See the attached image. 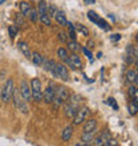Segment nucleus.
<instances>
[{"label":"nucleus","mask_w":138,"mask_h":146,"mask_svg":"<svg viewBox=\"0 0 138 146\" xmlns=\"http://www.w3.org/2000/svg\"><path fill=\"white\" fill-rule=\"evenodd\" d=\"M97 25H98L100 28H102V29H105V31H109V29H110V27L107 25V23L104 19H101V17H100V20L97 21Z\"/></svg>","instance_id":"nucleus-30"},{"label":"nucleus","mask_w":138,"mask_h":146,"mask_svg":"<svg viewBox=\"0 0 138 146\" xmlns=\"http://www.w3.org/2000/svg\"><path fill=\"white\" fill-rule=\"evenodd\" d=\"M65 62L69 64V66H70L72 69H80L81 66H82V61H81L80 56H77L76 53H73L70 57L66 58Z\"/></svg>","instance_id":"nucleus-7"},{"label":"nucleus","mask_w":138,"mask_h":146,"mask_svg":"<svg viewBox=\"0 0 138 146\" xmlns=\"http://www.w3.org/2000/svg\"><path fill=\"white\" fill-rule=\"evenodd\" d=\"M85 4H94L96 3V0H84Z\"/></svg>","instance_id":"nucleus-40"},{"label":"nucleus","mask_w":138,"mask_h":146,"mask_svg":"<svg viewBox=\"0 0 138 146\" xmlns=\"http://www.w3.org/2000/svg\"><path fill=\"white\" fill-rule=\"evenodd\" d=\"M94 134H96V129L92 131H86V133H82V137H81V141H82V143H85V145H90L93 141V138H94Z\"/></svg>","instance_id":"nucleus-12"},{"label":"nucleus","mask_w":138,"mask_h":146,"mask_svg":"<svg viewBox=\"0 0 138 146\" xmlns=\"http://www.w3.org/2000/svg\"><path fill=\"white\" fill-rule=\"evenodd\" d=\"M15 20H16V24H17V27H16V28L23 27L24 24H25V20H24V16L21 15V13H19V15H16Z\"/></svg>","instance_id":"nucleus-28"},{"label":"nucleus","mask_w":138,"mask_h":146,"mask_svg":"<svg viewBox=\"0 0 138 146\" xmlns=\"http://www.w3.org/2000/svg\"><path fill=\"white\" fill-rule=\"evenodd\" d=\"M88 46H89V48H93V46H94V42H93V41H88Z\"/></svg>","instance_id":"nucleus-41"},{"label":"nucleus","mask_w":138,"mask_h":146,"mask_svg":"<svg viewBox=\"0 0 138 146\" xmlns=\"http://www.w3.org/2000/svg\"><path fill=\"white\" fill-rule=\"evenodd\" d=\"M126 81L129 82V84H133L134 82V85H137V81H138V78H137V70H129V72L126 73Z\"/></svg>","instance_id":"nucleus-16"},{"label":"nucleus","mask_w":138,"mask_h":146,"mask_svg":"<svg viewBox=\"0 0 138 146\" xmlns=\"http://www.w3.org/2000/svg\"><path fill=\"white\" fill-rule=\"evenodd\" d=\"M96 126H97V121H96V119H94V118L88 119V121L85 122V125H84V133L94 130V129H96Z\"/></svg>","instance_id":"nucleus-15"},{"label":"nucleus","mask_w":138,"mask_h":146,"mask_svg":"<svg viewBox=\"0 0 138 146\" xmlns=\"http://www.w3.org/2000/svg\"><path fill=\"white\" fill-rule=\"evenodd\" d=\"M42 65H44V70H46V72H50L52 73V70H53L54 65H56V62L53 61V60H42Z\"/></svg>","instance_id":"nucleus-20"},{"label":"nucleus","mask_w":138,"mask_h":146,"mask_svg":"<svg viewBox=\"0 0 138 146\" xmlns=\"http://www.w3.org/2000/svg\"><path fill=\"white\" fill-rule=\"evenodd\" d=\"M89 117V109L86 108V106H84V108L81 109H77L76 114L73 115V123L74 125H80V123H82L85 121V119Z\"/></svg>","instance_id":"nucleus-5"},{"label":"nucleus","mask_w":138,"mask_h":146,"mask_svg":"<svg viewBox=\"0 0 138 146\" xmlns=\"http://www.w3.org/2000/svg\"><path fill=\"white\" fill-rule=\"evenodd\" d=\"M97 57L101 58V57H102V53H101V52H98V53H97Z\"/></svg>","instance_id":"nucleus-42"},{"label":"nucleus","mask_w":138,"mask_h":146,"mask_svg":"<svg viewBox=\"0 0 138 146\" xmlns=\"http://www.w3.org/2000/svg\"><path fill=\"white\" fill-rule=\"evenodd\" d=\"M68 48H69V50H72L73 53H76V52H78L80 50V44L76 41V40H72V41H69L68 42Z\"/></svg>","instance_id":"nucleus-23"},{"label":"nucleus","mask_w":138,"mask_h":146,"mask_svg":"<svg viewBox=\"0 0 138 146\" xmlns=\"http://www.w3.org/2000/svg\"><path fill=\"white\" fill-rule=\"evenodd\" d=\"M17 46H19V49L23 52V54L27 58H31V50H29V46L27 45V42H24V41H20L19 44H17Z\"/></svg>","instance_id":"nucleus-13"},{"label":"nucleus","mask_w":138,"mask_h":146,"mask_svg":"<svg viewBox=\"0 0 138 146\" xmlns=\"http://www.w3.org/2000/svg\"><path fill=\"white\" fill-rule=\"evenodd\" d=\"M13 89H15V86H13V80L12 78H8L7 82L3 85V88H1V100H3V102H9V101L12 100V93H13Z\"/></svg>","instance_id":"nucleus-1"},{"label":"nucleus","mask_w":138,"mask_h":146,"mask_svg":"<svg viewBox=\"0 0 138 146\" xmlns=\"http://www.w3.org/2000/svg\"><path fill=\"white\" fill-rule=\"evenodd\" d=\"M82 52H84V53L86 54V57H88L89 60H92V58H93V56H92V52H89V49H88V48H82Z\"/></svg>","instance_id":"nucleus-37"},{"label":"nucleus","mask_w":138,"mask_h":146,"mask_svg":"<svg viewBox=\"0 0 138 146\" xmlns=\"http://www.w3.org/2000/svg\"><path fill=\"white\" fill-rule=\"evenodd\" d=\"M129 96L130 98H133V101H137L138 102V92H137V86L135 85H131L129 88Z\"/></svg>","instance_id":"nucleus-24"},{"label":"nucleus","mask_w":138,"mask_h":146,"mask_svg":"<svg viewBox=\"0 0 138 146\" xmlns=\"http://www.w3.org/2000/svg\"><path fill=\"white\" fill-rule=\"evenodd\" d=\"M119 38H121V35H118V33H115V35H111L110 36V40H111V41H118Z\"/></svg>","instance_id":"nucleus-39"},{"label":"nucleus","mask_w":138,"mask_h":146,"mask_svg":"<svg viewBox=\"0 0 138 146\" xmlns=\"http://www.w3.org/2000/svg\"><path fill=\"white\" fill-rule=\"evenodd\" d=\"M40 20H41V23L44 24V25H48V27L50 25V17L46 15V13H45V15H41V16H40Z\"/></svg>","instance_id":"nucleus-32"},{"label":"nucleus","mask_w":138,"mask_h":146,"mask_svg":"<svg viewBox=\"0 0 138 146\" xmlns=\"http://www.w3.org/2000/svg\"><path fill=\"white\" fill-rule=\"evenodd\" d=\"M8 32H9V36H11L12 38L16 36V32H17V28H15V27H9L8 28Z\"/></svg>","instance_id":"nucleus-35"},{"label":"nucleus","mask_w":138,"mask_h":146,"mask_svg":"<svg viewBox=\"0 0 138 146\" xmlns=\"http://www.w3.org/2000/svg\"><path fill=\"white\" fill-rule=\"evenodd\" d=\"M56 12H57V8L54 7L53 4H52V5H49V7L46 8V15L49 16V17H54Z\"/></svg>","instance_id":"nucleus-29"},{"label":"nucleus","mask_w":138,"mask_h":146,"mask_svg":"<svg viewBox=\"0 0 138 146\" xmlns=\"http://www.w3.org/2000/svg\"><path fill=\"white\" fill-rule=\"evenodd\" d=\"M31 93H32V100L37 101V102L42 100L41 81L38 80V78H33L31 81Z\"/></svg>","instance_id":"nucleus-2"},{"label":"nucleus","mask_w":138,"mask_h":146,"mask_svg":"<svg viewBox=\"0 0 138 146\" xmlns=\"http://www.w3.org/2000/svg\"><path fill=\"white\" fill-rule=\"evenodd\" d=\"M57 56L61 58V60L65 61L66 58H68V50H66L65 48H58L57 49Z\"/></svg>","instance_id":"nucleus-26"},{"label":"nucleus","mask_w":138,"mask_h":146,"mask_svg":"<svg viewBox=\"0 0 138 146\" xmlns=\"http://www.w3.org/2000/svg\"><path fill=\"white\" fill-rule=\"evenodd\" d=\"M76 28H77V31L80 32L81 35H84V36H88L89 35V29L86 27H84L82 24H77Z\"/></svg>","instance_id":"nucleus-27"},{"label":"nucleus","mask_w":138,"mask_h":146,"mask_svg":"<svg viewBox=\"0 0 138 146\" xmlns=\"http://www.w3.org/2000/svg\"><path fill=\"white\" fill-rule=\"evenodd\" d=\"M110 138V135H109V133L107 131H105L104 134L98 135L97 138H93V145H96V146H100V145H105V142H106L107 139Z\"/></svg>","instance_id":"nucleus-11"},{"label":"nucleus","mask_w":138,"mask_h":146,"mask_svg":"<svg viewBox=\"0 0 138 146\" xmlns=\"http://www.w3.org/2000/svg\"><path fill=\"white\" fill-rule=\"evenodd\" d=\"M12 98H13V104L17 109L23 111V113H28V106H27V101L23 100V97L16 89H13V93H12Z\"/></svg>","instance_id":"nucleus-3"},{"label":"nucleus","mask_w":138,"mask_h":146,"mask_svg":"<svg viewBox=\"0 0 138 146\" xmlns=\"http://www.w3.org/2000/svg\"><path fill=\"white\" fill-rule=\"evenodd\" d=\"M72 134H73V127L72 126H66L64 130H62V141L68 142L69 139L72 138Z\"/></svg>","instance_id":"nucleus-18"},{"label":"nucleus","mask_w":138,"mask_h":146,"mask_svg":"<svg viewBox=\"0 0 138 146\" xmlns=\"http://www.w3.org/2000/svg\"><path fill=\"white\" fill-rule=\"evenodd\" d=\"M88 19L92 21V23H94V24H97V21L100 20V16L97 15L94 11H89L88 12Z\"/></svg>","instance_id":"nucleus-25"},{"label":"nucleus","mask_w":138,"mask_h":146,"mask_svg":"<svg viewBox=\"0 0 138 146\" xmlns=\"http://www.w3.org/2000/svg\"><path fill=\"white\" fill-rule=\"evenodd\" d=\"M105 145H107V146H110V145H118V142H117V141H114V139L109 138L106 142H105Z\"/></svg>","instance_id":"nucleus-38"},{"label":"nucleus","mask_w":138,"mask_h":146,"mask_svg":"<svg viewBox=\"0 0 138 146\" xmlns=\"http://www.w3.org/2000/svg\"><path fill=\"white\" fill-rule=\"evenodd\" d=\"M52 74L54 77H57V78H61L64 81H68L69 80V72L66 69V66L64 64H56L52 70Z\"/></svg>","instance_id":"nucleus-4"},{"label":"nucleus","mask_w":138,"mask_h":146,"mask_svg":"<svg viewBox=\"0 0 138 146\" xmlns=\"http://www.w3.org/2000/svg\"><path fill=\"white\" fill-rule=\"evenodd\" d=\"M54 19H56V21H57L61 27H66V24H68V20H66L65 15L62 13V12H56V15H54Z\"/></svg>","instance_id":"nucleus-14"},{"label":"nucleus","mask_w":138,"mask_h":146,"mask_svg":"<svg viewBox=\"0 0 138 146\" xmlns=\"http://www.w3.org/2000/svg\"><path fill=\"white\" fill-rule=\"evenodd\" d=\"M107 104L110 105V106H113V109H114V110H118V105H117V102H115V100L113 98V97H109Z\"/></svg>","instance_id":"nucleus-34"},{"label":"nucleus","mask_w":138,"mask_h":146,"mask_svg":"<svg viewBox=\"0 0 138 146\" xmlns=\"http://www.w3.org/2000/svg\"><path fill=\"white\" fill-rule=\"evenodd\" d=\"M20 11H21V15H23L24 17H28L29 11H31V4L27 3V1H21V3H20Z\"/></svg>","instance_id":"nucleus-17"},{"label":"nucleus","mask_w":138,"mask_h":146,"mask_svg":"<svg viewBox=\"0 0 138 146\" xmlns=\"http://www.w3.org/2000/svg\"><path fill=\"white\" fill-rule=\"evenodd\" d=\"M31 58H32V61H33L34 65H37L40 66L42 64V56L40 53H37V52H34V53L31 54Z\"/></svg>","instance_id":"nucleus-21"},{"label":"nucleus","mask_w":138,"mask_h":146,"mask_svg":"<svg viewBox=\"0 0 138 146\" xmlns=\"http://www.w3.org/2000/svg\"><path fill=\"white\" fill-rule=\"evenodd\" d=\"M20 94L23 97L24 101H31L32 100V93H31V86L27 84V81L23 80L20 84Z\"/></svg>","instance_id":"nucleus-6"},{"label":"nucleus","mask_w":138,"mask_h":146,"mask_svg":"<svg viewBox=\"0 0 138 146\" xmlns=\"http://www.w3.org/2000/svg\"><path fill=\"white\" fill-rule=\"evenodd\" d=\"M54 94H57L64 102L69 100V90L65 86H57V88H54Z\"/></svg>","instance_id":"nucleus-10"},{"label":"nucleus","mask_w":138,"mask_h":146,"mask_svg":"<svg viewBox=\"0 0 138 146\" xmlns=\"http://www.w3.org/2000/svg\"><path fill=\"white\" fill-rule=\"evenodd\" d=\"M46 8H48V4H46L44 0H41V1L38 3V7H37V13H38V16L45 15V13H46Z\"/></svg>","instance_id":"nucleus-22"},{"label":"nucleus","mask_w":138,"mask_h":146,"mask_svg":"<svg viewBox=\"0 0 138 146\" xmlns=\"http://www.w3.org/2000/svg\"><path fill=\"white\" fill-rule=\"evenodd\" d=\"M130 114H133V115H135L137 114V111H138V105H137V101H133L130 104Z\"/></svg>","instance_id":"nucleus-33"},{"label":"nucleus","mask_w":138,"mask_h":146,"mask_svg":"<svg viewBox=\"0 0 138 146\" xmlns=\"http://www.w3.org/2000/svg\"><path fill=\"white\" fill-rule=\"evenodd\" d=\"M77 111V106L74 104H68L65 106V115L66 117H73Z\"/></svg>","instance_id":"nucleus-19"},{"label":"nucleus","mask_w":138,"mask_h":146,"mask_svg":"<svg viewBox=\"0 0 138 146\" xmlns=\"http://www.w3.org/2000/svg\"><path fill=\"white\" fill-rule=\"evenodd\" d=\"M66 38H68V35H66V33H64V32H60V33H58V40L61 42H65Z\"/></svg>","instance_id":"nucleus-36"},{"label":"nucleus","mask_w":138,"mask_h":146,"mask_svg":"<svg viewBox=\"0 0 138 146\" xmlns=\"http://www.w3.org/2000/svg\"><path fill=\"white\" fill-rule=\"evenodd\" d=\"M53 97H54V88H53V85H49L44 90V93H42V100L45 101L46 104H52Z\"/></svg>","instance_id":"nucleus-9"},{"label":"nucleus","mask_w":138,"mask_h":146,"mask_svg":"<svg viewBox=\"0 0 138 146\" xmlns=\"http://www.w3.org/2000/svg\"><path fill=\"white\" fill-rule=\"evenodd\" d=\"M28 17L33 21V23H36L37 21V19H38V13H37V11H34V9H32L31 8V11H29V15H28Z\"/></svg>","instance_id":"nucleus-31"},{"label":"nucleus","mask_w":138,"mask_h":146,"mask_svg":"<svg viewBox=\"0 0 138 146\" xmlns=\"http://www.w3.org/2000/svg\"><path fill=\"white\" fill-rule=\"evenodd\" d=\"M137 48L133 45H129L126 48V62L127 64H133L137 62Z\"/></svg>","instance_id":"nucleus-8"}]
</instances>
